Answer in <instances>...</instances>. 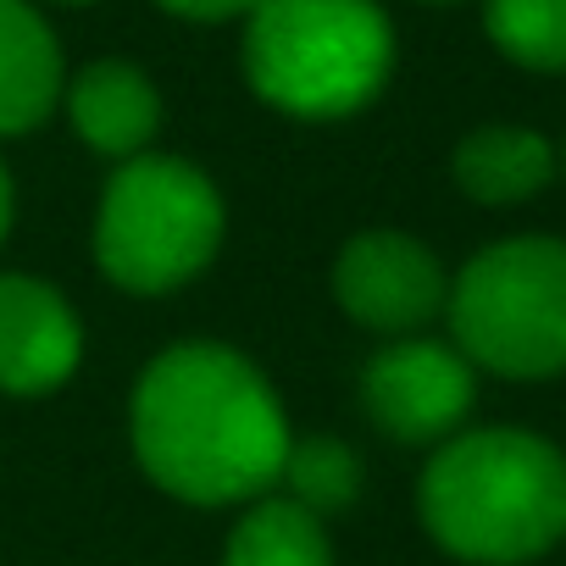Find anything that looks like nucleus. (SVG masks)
Returning a JSON list of instances; mask_svg holds the SVG:
<instances>
[{"label":"nucleus","instance_id":"nucleus-17","mask_svg":"<svg viewBox=\"0 0 566 566\" xmlns=\"http://www.w3.org/2000/svg\"><path fill=\"white\" fill-rule=\"evenodd\" d=\"M56 7H90V0H56Z\"/></svg>","mask_w":566,"mask_h":566},{"label":"nucleus","instance_id":"nucleus-2","mask_svg":"<svg viewBox=\"0 0 566 566\" xmlns=\"http://www.w3.org/2000/svg\"><path fill=\"white\" fill-rule=\"evenodd\" d=\"M422 522L461 560H533L566 538V461L522 428L455 433L422 472Z\"/></svg>","mask_w":566,"mask_h":566},{"label":"nucleus","instance_id":"nucleus-11","mask_svg":"<svg viewBox=\"0 0 566 566\" xmlns=\"http://www.w3.org/2000/svg\"><path fill=\"white\" fill-rule=\"evenodd\" d=\"M549 172H555L549 139H538L533 128H478L455 150V184L483 206H516L538 195Z\"/></svg>","mask_w":566,"mask_h":566},{"label":"nucleus","instance_id":"nucleus-10","mask_svg":"<svg viewBox=\"0 0 566 566\" xmlns=\"http://www.w3.org/2000/svg\"><path fill=\"white\" fill-rule=\"evenodd\" d=\"M62 101V45L29 0H0V134H29Z\"/></svg>","mask_w":566,"mask_h":566},{"label":"nucleus","instance_id":"nucleus-16","mask_svg":"<svg viewBox=\"0 0 566 566\" xmlns=\"http://www.w3.org/2000/svg\"><path fill=\"white\" fill-rule=\"evenodd\" d=\"M7 228H12V178L0 167V239H7Z\"/></svg>","mask_w":566,"mask_h":566},{"label":"nucleus","instance_id":"nucleus-14","mask_svg":"<svg viewBox=\"0 0 566 566\" xmlns=\"http://www.w3.org/2000/svg\"><path fill=\"white\" fill-rule=\"evenodd\" d=\"M489 40L538 73H566V0H489Z\"/></svg>","mask_w":566,"mask_h":566},{"label":"nucleus","instance_id":"nucleus-1","mask_svg":"<svg viewBox=\"0 0 566 566\" xmlns=\"http://www.w3.org/2000/svg\"><path fill=\"white\" fill-rule=\"evenodd\" d=\"M134 455L156 489L189 505L255 500L277 483L290 422L272 384L228 345H172L134 389Z\"/></svg>","mask_w":566,"mask_h":566},{"label":"nucleus","instance_id":"nucleus-5","mask_svg":"<svg viewBox=\"0 0 566 566\" xmlns=\"http://www.w3.org/2000/svg\"><path fill=\"white\" fill-rule=\"evenodd\" d=\"M222 244V195L184 156H128L95 222V261L128 295H167Z\"/></svg>","mask_w":566,"mask_h":566},{"label":"nucleus","instance_id":"nucleus-8","mask_svg":"<svg viewBox=\"0 0 566 566\" xmlns=\"http://www.w3.org/2000/svg\"><path fill=\"white\" fill-rule=\"evenodd\" d=\"M84 334L73 306L40 277L0 272V389L51 395L73 378Z\"/></svg>","mask_w":566,"mask_h":566},{"label":"nucleus","instance_id":"nucleus-4","mask_svg":"<svg viewBox=\"0 0 566 566\" xmlns=\"http://www.w3.org/2000/svg\"><path fill=\"white\" fill-rule=\"evenodd\" d=\"M467 361L500 378L566 373V239H500L478 250L444 295Z\"/></svg>","mask_w":566,"mask_h":566},{"label":"nucleus","instance_id":"nucleus-6","mask_svg":"<svg viewBox=\"0 0 566 566\" xmlns=\"http://www.w3.org/2000/svg\"><path fill=\"white\" fill-rule=\"evenodd\" d=\"M361 406L400 444L450 439L472 411V361L433 339L389 345L361 373Z\"/></svg>","mask_w":566,"mask_h":566},{"label":"nucleus","instance_id":"nucleus-9","mask_svg":"<svg viewBox=\"0 0 566 566\" xmlns=\"http://www.w3.org/2000/svg\"><path fill=\"white\" fill-rule=\"evenodd\" d=\"M67 117L73 134L101 150V156H139L161 123V95L156 84L128 67V62H95L67 84Z\"/></svg>","mask_w":566,"mask_h":566},{"label":"nucleus","instance_id":"nucleus-13","mask_svg":"<svg viewBox=\"0 0 566 566\" xmlns=\"http://www.w3.org/2000/svg\"><path fill=\"white\" fill-rule=\"evenodd\" d=\"M277 483L290 489V500L301 511L334 516V511H345L361 494V461H356V450L345 439H328V433H317L306 444L290 439V455H283Z\"/></svg>","mask_w":566,"mask_h":566},{"label":"nucleus","instance_id":"nucleus-12","mask_svg":"<svg viewBox=\"0 0 566 566\" xmlns=\"http://www.w3.org/2000/svg\"><path fill=\"white\" fill-rule=\"evenodd\" d=\"M222 566H334V544L323 522L295 500H261L228 533Z\"/></svg>","mask_w":566,"mask_h":566},{"label":"nucleus","instance_id":"nucleus-7","mask_svg":"<svg viewBox=\"0 0 566 566\" xmlns=\"http://www.w3.org/2000/svg\"><path fill=\"white\" fill-rule=\"evenodd\" d=\"M444 266L411 233H361L334 261V301L378 334H411L444 312Z\"/></svg>","mask_w":566,"mask_h":566},{"label":"nucleus","instance_id":"nucleus-15","mask_svg":"<svg viewBox=\"0 0 566 566\" xmlns=\"http://www.w3.org/2000/svg\"><path fill=\"white\" fill-rule=\"evenodd\" d=\"M156 7H167L189 23H222V18H244L255 0H156Z\"/></svg>","mask_w":566,"mask_h":566},{"label":"nucleus","instance_id":"nucleus-3","mask_svg":"<svg viewBox=\"0 0 566 566\" xmlns=\"http://www.w3.org/2000/svg\"><path fill=\"white\" fill-rule=\"evenodd\" d=\"M389 67L395 29L378 0H255L244 12V78L290 117H350Z\"/></svg>","mask_w":566,"mask_h":566}]
</instances>
